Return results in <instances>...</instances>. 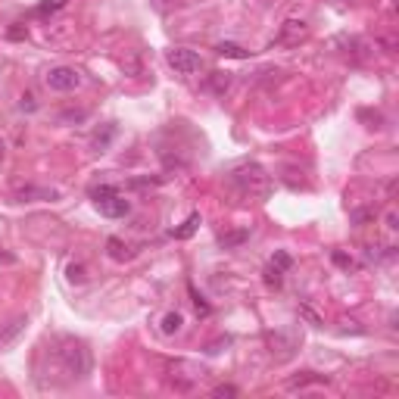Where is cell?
<instances>
[{"instance_id": "cell-1", "label": "cell", "mask_w": 399, "mask_h": 399, "mask_svg": "<svg viewBox=\"0 0 399 399\" xmlns=\"http://www.w3.org/2000/svg\"><path fill=\"white\" fill-rule=\"evenodd\" d=\"M53 359H57V368L66 375V381H78V377H84L91 371L88 347L78 340H69V337H63L59 347H53Z\"/></svg>"}, {"instance_id": "cell-2", "label": "cell", "mask_w": 399, "mask_h": 399, "mask_svg": "<svg viewBox=\"0 0 399 399\" xmlns=\"http://www.w3.org/2000/svg\"><path fill=\"white\" fill-rule=\"evenodd\" d=\"M231 184L250 200H265L271 194V178L259 163H243L231 172Z\"/></svg>"}, {"instance_id": "cell-3", "label": "cell", "mask_w": 399, "mask_h": 399, "mask_svg": "<svg viewBox=\"0 0 399 399\" xmlns=\"http://www.w3.org/2000/svg\"><path fill=\"white\" fill-rule=\"evenodd\" d=\"M50 91H59V94H69V91L82 88V72L72 69V66H53V69L44 75Z\"/></svg>"}, {"instance_id": "cell-4", "label": "cell", "mask_w": 399, "mask_h": 399, "mask_svg": "<svg viewBox=\"0 0 399 399\" xmlns=\"http://www.w3.org/2000/svg\"><path fill=\"white\" fill-rule=\"evenodd\" d=\"M165 63L175 69V75H197V72L203 69V59L188 47H172L165 53Z\"/></svg>"}, {"instance_id": "cell-5", "label": "cell", "mask_w": 399, "mask_h": 399, "mask_svg": "<svg viewBox=\"0 0 399 399\" xmlns=\"http://www.w3.org/2000/svg\"><path fill=\"white\" fill-rule=\"evenodd\" d=\"M306 38H309V29H306L303 19H287V22L281 25V35H278L275 41L284 44V47H296V44H303Z\"/></svg>"}, {"instance_id": "cell-6", "label": "cell", "mask_w": 399, "mask_h": 399, "mask_svg": "<svg viewBox=\"0 0 399 399\" xmlns=\"http://www.w3.org/2000/svg\"><path fill=\"white\" fill-rule=\"evenodd\" d=\"M97 212L100 216H106V218H125L131 212V203L125 200L122 194H112V197H103V200H97Z\"/></svg>"}, {"instance_id": "cell-7", "label": "cell", "mask_w": 399, "mask_h": 399, "mask_svg": "<svg viewBox=\"0 0 399 399\" xmlns=\"http://www.w3.org/2000/svg\"><path fill=\"white\" fill-rule=\"evenodd\" d=\"M25 328H29V315H16L6 324H0V349H10L25 334Z\"/></svg>"}, {"instance_id": "cell-8", "label": "cell", "mask_w": 399, "mask_h": 399, "mask_svg": "<svg viewBox=\"0 0 399 399\" xmlns=\"http://www.w3.org/2000/svg\"><path fill=\"white\" fill-rule=\"evenodd\" d=\"M19 203H35V200H59V190L53 188H19L16 190Z\"/></svg>"}, {"instance_id": "cell-9", "label": "cell", "mask_w": 399, "mask_h": 399, "mask_svg": "<svg viewBox=\"0 0 399 399\" xmlns=\"http://www.w3.org/2000/svg\"><path fill=\"white\" fill-rule=\"evenodd\" d=\"M159 331H163L165 337H175V334H181L184 331V315L178 309H172V312H165L163 315V322H159Z\"/></svg>"}, {"instance_id": "cell-10", "label": "cell", "mask_w": 399, "mask_h": 399, "mask_svg": "<svg viewBox=\"0 0 399 399\" xmlns=\"http://www.w3.org/2000/svg\"><path fill=\"white\" fill-rule=\"evenodd\" d=\"M200 222H203V218H200V212H190L188 222H184L181 228L172 231V237H175V241H188V237H194V231L200 228Z\"/></svg>"}, {"instance_id": "cell-11", "label": "cell", "mask_w": 399, "mask_h": 399, "mask_svg": "<svg viewBox=\"0 0 399 399\" xmlns=\"http://www.w3.org/2000/svg\"><path fill=\"white\" fill-rule=\"evenodd\" d=\"M106 250H110V259H116V262H125V259L135 256V253L128 250V243H122L119 237H110V241H106Z\"/></svg>"}, {"instance_id": "cell-12", "label": "cell", "mask_w": 399, "mask_h": 399, "mask_svg": "<svg viewBox=\"0 0 399 399\" xmlns=\"http://www.w3.org/2000/svg\"><path fill=\"white\" fill-rule=\"evenodd\" d=\"M218 57H228V59H250V50H243L241 44H234V41H222L216 47Z\"/></svg>"}, {"instance_id": "cell-13", "label": "cell", "mask_w": 399, "mask_h": 399, "mask_svg": "<svg viewBox=\"0 0 399 399\" xmlns=\"http://www.w3.org/2000/svg\"><path fill=\"white\" fill-rule=\"evenodd\" d=\"M306 384H328V377H324V375H315V371H303L299 377H290L287 387L296 390V387H306Z\"/></svg>"}, {"instance_id": "cell-14", "label": "cell", "mask_w": 399, "mask_h": 399, "mask_svg": "<svg viewBox=\"0 0 399 399\" xmlns=\"http://www.w3.org/2000/svg\"><path fill=\"white\" fill-rule=\"evenodd\" d=\"M69 6V0H41V3L35 6V16H53V13H59V10H66Z\"/></svg>"}, {"instance_id": "cell-15", "label": "cell", "mask_w": 399, "mask_h": 399, "mask_svg": "<svg viewBox=\"0 0 399 399\" xmlns=\"http://www.w3.org/2000/svg\"><path fill=\"white\" fill-rule=\"evenodd\" d=\"M112 137H116V125H106V128H103V135H100V131L94 135V141H91V147H94L97 153H103L106 147H110V141H112Z\"/></svg>"}, {"instance_id": "cell-16", "label": "cell", "mask_w": 399, "mask_h": 399, "mask_svg": "<svg viewBox=\"0 0 399 399\" xmlns=\"http://www.w3.org/2000/svg\"><path fill=\"white\" fill-rule=\"evenodd\" d=\"M209 88L216 91V94H225V91L231 88V75H228V72H212V75H209Z\"/></svg>"}, {"instance_id": "cell-17", "label": "cell", "mask_w": 399, "mask_h": 399, "mask_svg": "<svg viewBox=\"0 0 399 399\" xmlns=\"http://www.w3.org/2000/svg\"><path fill=\"white\" fill-rule=\"evenodd\" d=\"M265 284H269V287H281V284H284V271L281 269H275V265H265Z\"/></svg>"}, {"instance_id": "cell-18", "label": "cell", "mask_w": 399, "mask_h": 399, "mask_svg": "<svg viewBox=\"0 0 399 399\" xmlns=\"http://www.w3.org/2000/svg\"><path fill=\"white\" fill-rule=\"evenodd\" d=\"M247 237H250V231H234V234H225L218 243H222L225 250H231V247H241V243L247 241Z\"/></svg>"}, {"instance_id": "cell-19", "label": "cell", "mask_w": 399, "mask_h": 399, "mask_svg": "<svg viewBox=\"0 0 399 399\" xmlns=\"http://www.w3.org/2000/svg\"><path fill=\"white\" fill-rule=\"evenodd\" d=\"M66 275H69L72 284H82L84 278H88V269H84V262H72L69 269H66Z\"/></svg>"}, {"instance_id": "cell-20", "label": "cell", "mask_w": 399, "mask_h": 399, "mask_svg": "<svg viewBox=\"0 0 399 399\" xmlns=\"http://www.w3.org/2000/svg\"><path fill=\"white\" fill-rule=\"evenodd\" d=\"M112 194H119V188L116 184H97V188H91V200H103V197H112Z\"/></svg>"}, {"instance_id": "cell-21", "label": "cell", "mask_w": 399, "mask_h": 399, "mask_svg": "<svg viewBox=\"0 0 399 399\" xmlns=\"http://www.w3.org/2000/svg\"><path fill=\"white\" fill-rule=\"evenodd\" d=\"M271 265H275V269H281V271H287L290 265H294V256H290V253H284V250H278L275 256H271Z\"/></svg>"}, {"instance_id": "cell-22", "label": "cell", "mask_w": 399, "mask_h": 399, "mask_svg": "<svg viewBox=\"0 0 399 399\" xmlns=\"http://www.w3.org/2000/svg\"><path fill=\"white\" fill-rule=\"evenodd\" d=\"M19 110H22V112H35L38 110V97L31 94V91H25V94L19 97Z\"/></svg>"}, {"instance_id": "cell-23", "label": "cell", "mask_w": 399, "mask_h": 399, "mask_svg": "<svg viewBox=\"0 0 399 399\" xmlns=\"http://www.w3.org/2000/svg\"><path fill=\"white\" fill-rule=\"evenodd\" d=\"M190 296H194V306H197V312H200V315H209V312H212V309H209V303H206V299L200 296L194 287H190Z\"/></svg>"}, {"instance_id": "cell-24", "label": "cell", "mask_w": 399, "mask_h": 399, "mask_svg": "<svg viewBox=\"0 0 399 399\" xmlns=\"http://www.w3.org/2000/svg\"><path fill=\"white\" fill-rule=\"evenodd\" d=\"M237 393H241V390H237V387H231V384H222V387H216V390H212V396H216V399L237 396Z\"/></svg>"}, {"instance_id": "cell-25", "label": "cell", "mask_w": 399, "mask_h": 399, "mask_svg": "<svg viewBox=\"0 0 399 399\" xmlns=\"http://www.w3.org/2000/svg\"><path fill=\"white\" fill-rule=\"evenodd\" d=\"M331 259H334V262L337 265H340V269H356V262H352V256H347V253H334V256H331Z\"/></svg>"}, {"instance_id": "cell-26", "label": "cell", "mask_w": 399, "mask_h": 399, "mask_svg": "<svg viewBox=\"0 0 399 399\" xmlns=\"http://www.w3.org/2000/svg\"><path fill=\"white\" fill-rule=\"evenodd\" d=\"M384 222H387V228H390V231H396V228H399V216H396V209H390Z\"/></svg>"}, {"instance_id": "cell-27", "label": "cell", "mask_w": 399, "mask_h": 399, "mask_svg": "<svg viewBox=\"0 0 399 399\" xmlns=\"http://www.w3.org/2000/svg\"><path fill=\"white\" fill-rule=\"evenodd\" d=\"M6 38H13V41H16V38H25V29H19V25H16V29L6 31Z\"/></svg>"}, {"instance_id": "cell-28", "label": "cell", "mask_w": 399, "mask_h": 399, "mask_svg": "<svg viewBox=\"0 0 399 399\" xmlns=\"http://www.w3.org/2000/svg\"><path fill=\"white\" fill-rule=\"evenodd\" d=\"M3 156H6V147H3V141H0V165H3Z\"/></svg>"}, {"instance_id": "cell-29", "label": "cell", "mask_w": 399, "mask_h": 399, "mask_svg": "<svg viewBox=\"0 0 399 399\" xmlns=\"http://www.w3.org/2000/svg\"><path fill=\"white\" fill-rule=\"evenodd\" d=\"M0 262H13V256H0Z\"/></svg>"}, {"instance_id": "cell-30", "label": "cell", "mask_w": 399, "mask_h": 399, "mask_svg": "<svg viewBox=\"0 0 399 399\" xmlns=\"http://www.w3.org/2000/svg\"><path fill=\"white\" fill-rule=\"evenodd\" d=\"M340 3H352V0H340Z\"/></svg>"}]
</instances>
